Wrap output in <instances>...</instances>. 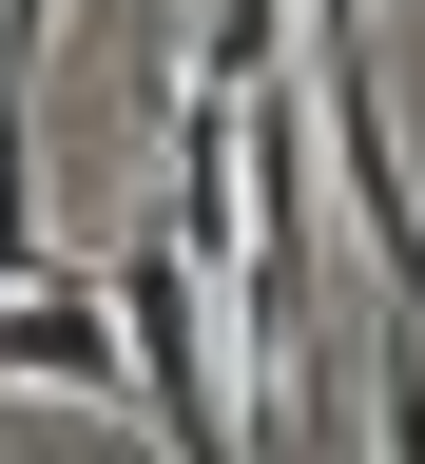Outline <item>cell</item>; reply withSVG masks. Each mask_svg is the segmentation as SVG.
<instances>
[{"label":"cell","instance_id":"obj_2","mask_svg":"<svg viewBox=\"0 0 425 464\" xmlns=\"http://www.w3.org/2000/svg\"><path fill=\"white\" fill-rule=\"evenodd\" d=\"M0 368H20V387H78V406H136V368H116V310H97V290L78 271H0Z\"/></svg>","mask_w":425,"mask_h":464},{"label":"cell","instance_id":"obj_3","mask_svg":"<svg viewBox=\"0 0 425 464\" xmlns=\"http://www.w3.org/2000/svg\"><path fill=\"white\" fill-rule=\"evenodd\" d=\"M368 426H387V464H425V329L387 310V368H368Z\"/></svg>","mask_w":425,"mask_h":464},{"label":"cell","instance_id":"obj_1","mask_svg":"<svg viewBox=\"0 0 425 464\" xmlns=\"http://www.w3.org/2000/svg\"><path fill=\"white\" fill-rule=\"evenodd\" d=\"M97 310H116V368H136V406H155L174 464H252V426H232V387H213V252L136 232V252L97 271Z\"/></svg>","mask_w":425,"mask_h":464}]
</instances>
